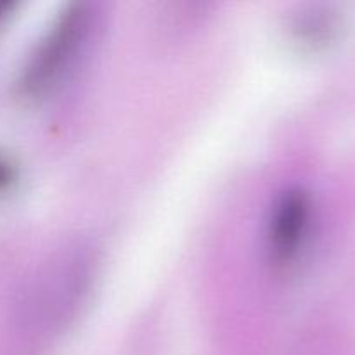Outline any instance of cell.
I'll list each match as a JSON object with an SVG mask.
<instances>
[{"label":"cell","instance_id":"6da1fadb","mask_svg":"<svg viewBox=\"0 0 355 355\" xmlns=\"http://www.w3.org/2000/svg\"><path fill=\"white\" fill-rule=\"evenodd\" d=\"M311 215V201L302 189L284 194L274 210L269 229V245L276 262H286L297 253Z\"/></svg>","mask_w":355,"mask_h":355}]
</instances>
